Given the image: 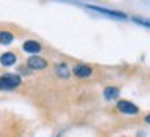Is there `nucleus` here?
Here are the masks:
<instances>
[{"mask_svg": "<svg viewBox=\"0 0 150 137\" xmlns=\"http://www.w3.org/2000/svg\"><path fill=\"white\" fill-rule=\"evenodd\" d=\"M21 85V77L18 74H5L0 77V90H15Z\"/></svg>", "mask_w": 150, "mask_h": 137, "instance_id": "nucleus-1", "label": "nucleus"}, {"mask_svg": "<svg viewBox=\"0 0 150 137\" xmlns=\"http://www.w3.org/2000/svg\"><path fill=\"white\" fill-rule=\"evenodd\" d=\"M117 111L122 113V114L135 116V114H139V113H140V109H139V106H135L134 103H131V101L119 100V101H117Z\"/></svg>", "mask_w": 150, "mask_h": 137, "instance_id": "nucleus-2", "label": "nucleus"}, {"mask_svg": "<svg viewBox=\"0 0 150 137\" xmlns=\"http://www.w3.org/2000/svg\"><path fill=\"white\" fill-rule=\"evenodd\" d=\"M72 74L77 75V77H80V78L91 77V75H93V67L85 65V64H77V65L72 69Z\"/></svg>", "mask_w": 150, "mask_h": 137, "instance_id": "nucleus-3", "label": "nucleus"}, {"mask_svg": "<svg viewBox=\"0 0 150 137\" xmlns=\"http://www.w3.org/2000/svg\"><path fill=\"white\" fill-rule=\"evenodd\" d=\"M26 64H28L30 69H33V70H42V69L47 67V60H46L44 57H39V56H31Z\"/></svg>", "mask_w": 150, "mask_h": 137, "instance_id": "nucleus-4", "label": "nucleus"}, {"mask_svg": "<svg viewBox=\"0 0 150 137\" xmlns=\"http://www.w3.org/2000/svg\"><path fill=\"white\" fill-rule=\"evenodd\" d=\"M42 46L39 41H34V39H28L23 43V51L28 52V54H33V56H36L38 52H41Z\"/></svg>", "mask_w": 150, "mask_h": 137, "instance_id": "nucleus-5", "label": "nucleus"}, {"mask_svg": "<svg viewBox=\"0 0 150 137\" xmlns=\"http://www.w3.org/2000/svg\"><path fill=\"white\" fill-rule=\"evenodd\" d=\"M16 54L15 52H5V54H2L0 56V64L4 67H11L13 64H16Z\"/></svg>", "mask_w": 150, "mask_h": 137, "instance_id": "nucleus-6", "label": "nucleus"}, {"mask_svg": "<svg viewBox=\"0 0 150 137\" xmlns=\"http://www.w3.org/2000/svg\"><path fill=\"white\" fill-rule=\"evenodd\" d=\"M13 41H15V36H13L10 31H5V30L0 31V44L2 46H8V44H11Z\"/></svg>", "mask_w": 150, "mask_h": 137, "instance_id": "nucleus-7", "label": "nucleus"}, {"mask_svg": "<svg viewBox=\"0 0 150 137\" xmlns=\"http://www.w3.org/2000/svg\"><path fill=\"white\" fill-rule=\"evenodd\" d=\"M103 97H105L106 100H116V98L119 97V90H117L116 87H106L105 92H103Z\"/></svg>", "mask_w": 150, "mask_h": 137, "instance_id": "nucleus-8", "label": "nucleus"}, {"mask_svg": "<svg viewBox=\"0 0 150 137\" xmlns=\"http://www.w3.org/2000/svg\"><path fill=\"white\" fill-rule=\"evenodd\" d=\"M88 7H90V8H93V10H96V11H101V13H106V15L116 16V18H126V15H124V13H119V11L106 10V8H100V7H91V5H88Z\"/></svg>", "mask_w": 150, "mask_h": 137, "instance_id": "nucleus-9", "label": "nucleus"}, {"mask_svg": "<svg viewBox=\"0 0 150 137\" xmlns=\"http://www.w3.org/2000/svg\"><path fill=\"white\" fill-rule=\"evenodd\" d=\"M56 74L60 78H67L70 75V70H69V67L65 64H59V65H56Z\"/></svg>", "mask_w": 150, "mask_h": 137, "instance_id": "nucleus-10", "label": "nucleus"}, {"mask_svg": "<svg viewBox=\"0 0 150 137\" xmlns=\"http://www.w3.org/2000/svg\"><path fill=\"white\" fill-rule=\"evenodd\" d=\"M134 21H137V23H140V25H144V26H149V28H150V21H147V20H140V18H134Z\"/></svg>", "mask_w": 150, "mask_h": 137, "instance_id": "nucleus-11", "label": "nucleus"}, {"mask_svg": "<svg viewBox=\"0 0 150 137\" xmlns=\"http://www.w3.org/2000/svg\"><path fill=\"white\" fill-rule=\"evenodd\" d=\"M145 122H147V124H150V114L145 116Z\"/></svg>", "mask_w": 150, "mask_h": 137, "instance_id": "nucleus-12", "label": "nucleus"}]
</instances>
